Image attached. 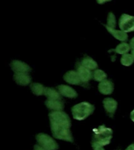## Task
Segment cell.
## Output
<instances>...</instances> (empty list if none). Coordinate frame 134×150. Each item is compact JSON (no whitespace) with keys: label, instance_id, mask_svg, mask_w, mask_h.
<instances>
[{"label":"cell","instance_id":"cell-1","mask_svg":"<svg viewBox=\"0 0 134 150\" xmlns=\"http://www.w3.org/2000/svg\"><path fill=\"white\" fill-rule=\"evenodd\" d=\"M50 128L53 138L73 142L72 134L70 127L71 122L69 116L63 111H52L49 114Z\"/></svg>","mask_w":134,"mask_h":150},{"label":"cell","instance_id":"cell-2","mask_svg":"<svg viewBox=\"0 0 134 150\" xmlns=\"http://www.w3.org/2000/svg\"><path fill=\"white\" fill-rule=\"evenodd\" d=\"M95 106L87 102H82L78 104H76L71 108L74 119L77 120H83L94 112Z\"/></svg>","mask_w":134,"mask_h":150},{"label":"cell","instance_id":"cell-3","mask_svg":"<svg viewBox=\"0 0 134 150\" xmlns=\"http://www.w3.org/2000/svg\"><path fill=\"white\" fill-rule=\"evenodd\" d=\"M113 135L112 130L104 125L93 129V140L101 145H109Z\"/></svg>","mask_w":134,"mask_h":150},{"label":"cell","instance_id":"cell-4","mask_svg":"<svg viewBox=\"0 0 134 150\" xmlns=\"http://www.w3.org/2000/svg\"><path fill=\"white\" fill-rule=\"evenodd\" d=\"M36 140L38 144L47 150H56L58 149L59 145L54 138L47 134L40 133L36 135Z\"/></svg>","mask_w":134,"mask_h":150},{"label":"cell","instance_id":"cell-5","mask_svg":"<svg viewBox=\"0 0 134 150\" xmlns=\"http://www.w3.org/2000/svg\"><path fill=\"white\" fill-rule=\"evenodd\" d=\"M118 26L120 30L125 33L134 31V16L129 14H122L119 19Z\"/></svg>","mask_w":134,"mask_h":150},{"label":"cell","instance_id":"cell-6","mask_svg":"<svg viewBox=\"0 0 134 150\" xmlns=\"http://www.w3.org/2000/svg\"><path fill=\"white\" fill-rule=\"evenodd\" d=\"M63 80L67 83L70 84H75V85H84L82 80L80 78L79 75L77 71L75 70H69L63 75ZM85 86V85H84Z\"/></svg>","mask_w":134,"mask_h":150},{"label":"cell","instance_id":"cell-7","mask_svg":"<svg viewBox=\"0 0 134 150\" xmlns=\"http://www.w3.org/2000/svg\"><path fill=\"white\" fill-rule=\"evenodd\" d=\"M103 105L107 114L110 117H113L117 110L118 103L112 98H106L103 99Z\"/></svg>","mask_w":134,"mask_h":150},{"label":"cell","instance_id":"cell-8","mask_svg":"<svg viewBox=\"0 0 134 150\" xmlns=\"http://www.w3.org/2000/svg\"><path fill=\"white\" fill-rule=\"evenodd\" d=\"M10 67L15 73H26L28 74L31 71V68L27 63L20 60H13L10 63Z\"/></svg>","mask_w":134,"mask_h":150},{"label":"cell","instance_id":"cell-9","mask_svg":"<svg viewBox=\"0 0 134 150\" xmlns=\"http://www.w3.org/2000/svg\"><path fill=\"white\" fill-rule=\"evenodd\" d=\"M76 71L79 75L80 78L82 80L84 85L86 84L93 78V72L89 69H87L86 67H83L81 63L77 65V70Z\"/></svg>","mask_w":134,"mask_h":150},{"label":"cell","instance_id":"cell-10","mask_svg":"<svg viewBox=\"0 0 134 150\" xmlns=\"http://www.w3.org/2000/svg\"><path fill=\"white\" fill-rule=\"evenodd\" d=\"M57 91L60 92L61 96L67 97V98H75L78 96V94L75 89L71 87L65 85V84H60L56 87Z\"/></svg>","mask_w":134,"mask_h":150},{"label":"cell","instance_id":"cell-11","mask_svg":"<svg viewBox=\"0 0 134 150\" xmlns=\"http://www.w3.org/2000/svg\"><path fill=\"white\" fill-rule=\"evenodd\" d=\"M98 90L103 95H110L114 91V84L110 80L106 79L99 83Z\"/></svg>","mask_w":134,"mask_h":150},{"label":"cell","instance_id":"cell-12","mask_svg":"<svg viewBox=\"0 0 134 150\" xmlns=\"http://www.w3.org/2000/svg\"><path fill=\"white\" fill-rule=\"evenodd\" d=\"M14 79L16 84L21 86H27L31 82V77L26 73H15Z\"/></svg>","mask_w":134,"mask_h":150},{"label":"cell","instance_id":"cell-13","mask_svg":"<svg viewBox=\"0 0 134 150\" xmlns=\"http://www.w3.org/2000/svg\"><path fill=\"white\" fill-rule=\"evenodd\" d=\"M45 105L48 109L53 111H62L64 108V104L59 99H46Z\"/></svg>","mask_w":134,"mask_h":150},{"label":"cell","instance_id":"cell-14","mask_svg":"<svg viewBox=\"0 0 134 150\" xmlns=\"http://www.w3.org/2000/svg\"><path fill=\"white\" fill-rule=\"evenodd\" d=\"M105 26L106 29L108 30V31L110 33V35H113V37L115 38L117 40H119L121 42H125L128 40V35L126 33L122 31V30H116L115 28H109L108 26Z\"/></svg>","mask_w":134,"mask_h":150},{"label":"cell","instance_id":"cell-15","mask_svg":"<svg viewBox=\"0 0 134 150\" xmlns=\"http://www.w3.org/2000/svg\"><path fill=\"white\" fill-rule=\"evenodd\" d=\"M80 63H81L83 67H86L87 69H89V70H95L97 69V67H98L97 63L93 59H92L91 57H89V56H85L84 58L82 59Z\"/></svg>","mask_w":134,"mask_h":150},{"label":"cell","instance_id":"cell-16","mask_svg":"<svg viewBox=\"0 0 134 150\" xmlns=\"http://www.w3.org/2000/svg\"><path fill=\"white\" fill-rule=\"evenodd\" d=\"M45 96H46L49 99H59L61 100V95L58 91L53 88H46L45 90Z\"/></svg>","mask_w":134,"mask_h":150},{"label":"cell","instance_id":"cell-17","mask_svg":"<svg viewBox=\"0 0 134 150\" xmlns=\"http://www.w3.org/2000/svg\"><path fill=\"white\" fill-rule=\"evenodd\" d=\"M31 90L35 96H44L46 88L40 83H32L31 84Z\"/></svg>","mask_w":134,"mask_h":150},{"label":"cell","instance_id":"cell-18","mask_svg":"<svg viewBox=\"0 0 134 150\" xmlns=\"http://www.w3.org/2000/svg\"><path fill=\"white\" fill-rule=\"evenodd\" d=\"M130 49H131V48H130L129 44H128L126 42H122L121 44L117 45L114 50L116 53L124 55V54L128 53L130 51Z\"/></svg>","mask_w":134,"mask_h":150},{"label":"cell","instance_id":"cell-19","mask_svg":"<svg viewBox=\"0 0 134 150\" xmlns=\"http://www.w3.org/2000/svg\"><path fill=\"white\" fill-rule=\"evenodd\" d=\"M93 79L96 81L101 82L107 79V74L100 69H96L93 72Z\"/></svg>","mask_w":134,"mask_h":150},{"label":"cell","instance_id":"cell-20","mask_svg":"<svg viewBox=\"0 0 134 150\" xmlns=\"http://www.w3.org/2000/svg\"><path fill=\"white\" fill-rule=\"evenodd\" d=\"M134 62V59L132 56V54H124L122 55V58H121V63H122L123 66H125V67H129V66H131Z\"/></svg>","mask_w":134,"mask_h":150},{"label":"cell","instance_id":"cell-21","mask_svg":"<svg viewBox=\"0 0 134 150\" xmlns=\"http://www.w3.org/2000/svg\"><path fill=\"white\" fill-rule=\"evenodd\" d=\"M106 26L111 28H115V27H116V18H115V14L113 13H108Z\"/></svg>","mask_w":134,"mask_h":150},{"label":"cell","instance_id":"cell-22","mask_svg":"<svg viewBox=\"0 0 134 150\" xmlns=\"http://www.w3.org/2000/svg\"><path fill=\"white\" fill-rule=\"evenodd\" d=\"M92 147L93 150H105L103 149V145H101V144H99L98 142H96L95 141L92 142Z\"/></svg>","mask_w":134,"mask_h":150},{"label":"cell","instance_id":"cell-23","mask_svg":"<svg viewBox=\"0 0 134 150\" xmlns=\"http://www.w3.org/2000/svg\"><path fill=\"white\" fill-rule=\"evenodd\" d=\"M34 150H47V149H44V148L42 147L41 145H39L38 144V145H35V146H34Z\"/></svg>","mask_w":134,"mask_h":150},{"label":"cell","instance_id":"cell-24","mask_svg":"<svg viewBox=\"0 0 134 150\" xmlns=\"http://www.w3.org/2000/svg\"><path fill=\"white\" fill-rule=\"evenodd\" d=\"M129 45H130V48H131L132 50H133L134 49V38H133L130 40V42H129Z\"/></svg>","mask_w":134,"mask_h":150},{"label":"cell","instance_id":"cell-25","mask_svg":"<svg viewBox=\"0 0 134 150\" xmlns=\"http://www.w3.org/2000/svg\"><path fill=\"white\" fill-rule=\"evenodd\" d=\"M110 1H111V0H96V2L99 4H103V3H105L107 2H110Z\"/></svg>","mask_w":134,"mask_h":150},{"label":"cell","instance_id":"cell-26","mask_svg":"<svg viewBox=\"0 0 134 150\" xmlns=\"http://www.w3.org/2000/svg\"><path fill=\"white\" fill-rule=\"evenodd\" d=\"M125 150H134V143L133 144H131L130 145H129Z\"/></svg>","mask_w":134,"mask_h":150},{"label":"cell","instance_id":"cell-27","mask_svg":"<svg viewBox=\"0 0 134 150\" xmlns=\"http://www.w3.org/2000/svg\"><path fill=\"white\" fill-rule=\"evenodd\" d=\"M130 118H131L132 120L134 122V110H133L131 112V113H130Z\"/></svg>","mask_w":134,"mask_h":150},{"label":"cell","instance_id":"cell-28","mask_svg":"<svg viewBox=\"0 0 134 150\" xmlns=\"http://www.w3.org/2000/svg\"><path fill=\"white\" fill-rule=\"evenodd\" d=\"M132 56H133V59H134V49L133 50H132Z\"/></svg>","mask_w":134,"mask_h":150}]
</instances>
